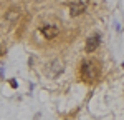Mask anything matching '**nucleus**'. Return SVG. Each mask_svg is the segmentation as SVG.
I'll return each instance as SVG.
<instances>
[{"instance_id":"1","label":"nucleus","mask_w":124,"mask_h":120,"mask_svg":"<svg viewBox=\"0 0 124 120\" xmlns=\"http://www.w3.org/2000/svg\"><path fill=\"white\" fill-rule=\"evenodd\" d=\"M99 77V69L96 67L94 62H83V65H81V79L86 80V82H94L96 79Z\"/></svg>"},{"instance_id":"2","label":"nucleus","mask_w":124,"mask_h":120,"mask_svg":"<svg viewBox=\"0 0 124 120\" xmlns=\"http://www.w3.org/2000/svg\"><path fill=\"white\" fill-rule=\"evenodd\" d=\"M99 43H101V35L99 33H94V35H91L88 42H86V52L88 53H93L98 47H99Z\"/></svg>"},{"instance_id":"3","label":"nucleus","mask_w":124,"mask_h":120,"mask_svg":"<svg viewBox=\"0 0 124 120\" xmlns=\"http://www.w3.org/2000/svg\"><path fill=\"white\" fill-rule=\"evenodd\" d=\"M85 10H86V2L85 0H76V3H71V5H70V12H71L73 17L83 13Z\"/></svg>"},{"instance_id":"4","label":"nucleus","mask_w":124,"mask_h":120,"mask_svg":"<svg viewBox=\"0 0 124 120\" xmlns=\"http://www.w3.org/2000/svg\"><path fill=\"white\" fill-rule=\"evenodd\" d=\"M58 27H55V25H43L41 27V33H43V37L48 40H51V39H55L58 35Z\"/></svg>"},{"instance_id":"5","label":"nucleus","mask_w":124,"mask_h":120,"mask_svg":"<svg viewBox=\"0 0 124 120\" xmlns=\"http://www.w3.org/2000/svg\"><path fill=\"white\" fill-rule=\"evenodd\" d=\"M51 67H53V70H51V72H50V73H51V75H53V77H56L58 73H60V72H61V70H63V67H61V63H60V62H58V60H55V62H53V63H51Z\"/></svg>"},{"instance_id":"6","label":"nucleus","mask_w":124,"mask_h":120,"mask_svg":"<svg viewBox=\"0 0 124 120\" xmlns=\"http://www.w3.org/2000/svg\"><path fill=\"white\" fill-rule=\"evenodd\" d=\"M3 53H5V49H3V47H2V45H0V57H2V55H3Z\"/></svg>"}]
</instances>
